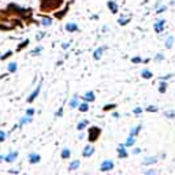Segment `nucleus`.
<instances>
[{
  "label": "nucleus",
  "mask_w": 175,
  "mask_h": 175,
  "mask_svg": "<svg viewBox=\"0 0 175 175\" xmlns=\"http://www.w3.org/2000/svg\"><path fill=\"white\" fill-rule=\"evenodd\" d=\"M33 11L31 8H22L17 4H8L6 10H0V30H12L15 27H22L23 23L31 22Z\"/></svg>",
  "instance_id": "f257e3e1"
},
{
  "label": "nucleus",
  "mask_w": 175,
  "mask_h": 175,
  "mask_svg": "<svg viewBox=\"0 0 175 175\" xmlns=\"http://www.w3.org/2000/svg\"><path fill=\"white\" fill-rule=\"evenodd\" d=\"M65 0H40V11L41 12H53L58 11L63 6Z\"/></svg>",
  "instance_id": "f03ea898"
},
{
  "label": "nucleus",
  "mask_w": 175,
  "mask_h": 175,
  "mask_svg": "<svg viewBox=\"0 0 175 175\" xmlns=\"http://www.w3.org/2000/svg\"><path fill=\"white\" fill-rule=\"evenodd\" d=\"M100 134H101V129H100V127H97V126L89 127V130H88V140H89V142H90V144L96 142L98 140V137H100Z\"/></svg>",
  "instance_id": "7ed1b4c3"
},
{
  "label": "nucleus",
  "mask_w": 175,
  "mask_h": 175,
  "mask_svg": "<svg viewBox=\"0 0 175 175\" xmlns=\"http://www.w3.org/2000/svg\"><path fill=\"white\" fill-rule=\"evenodd\" d=\"M114 168V161L112 160H104L103 163L100 165V170L103 171V173H106V171H110Z\"/></svg>",
  "instance_id": "20e7f679"
},
{
  "label": "nucleus",
  "mask_w": 175,
  "mask_h": 175,
  "mask_svg": "<svg viewBox=\"0 0 175 175\" xmlns=\"http://www.w3.org/2000/svg\"><path fill=\"white\" fill-rule=\"evenodd\" d=\"M164 26H165V21H164V19H159V21L153 25L156 33H161V31L164 30Z\"/></svg>",
  "instance_id": "39448f33"
},
{
  "label": "nucleus",
  "mask_w": 175,
  "mask_h": 175,
  "mask_svg": "<svg viewBox=\"0 0 175 175\" xmlns=\"http://www.w3.org/2000/svg\"><path fill=\"white\" fill-rule=\"evenodd\" d=\"M94 153V146L93 145H86L84 148V151H82V156L84 157H89V156H92Z\"/></svg>",
  "instance_id": "423d86ee"
},
{
  "label": "nucleus",
  "mask_w": 175,
  "mask_h": 175,
  "mask_svg": "<svg viewBox=\"0 0 175 175\" xmlns=\"http://www.w3.org/2000/svg\"><path fill=\"white\" fill-rule=\"evenodd\" d=\"M118 156H119L120 159H126L127 156H129V153H127L126 149H125V144H120L118 146Z\"/></svg>",
  "instance_id": "0eeeda50"
},
{
  "label": "nucleus",
  "mask_w": 175,
  "mask_h": 175,
  "mask_svg": "<svg viewBox=\"0 0 175 175\" xmlns=\"http://www.w3.org/2000/svg\"><path fill=\"white\" fill-rule=\"evenodd\" d=\"M40 89H41V84H39V86H37L36 89H34V92L30 94L29 97H27V103H33L34 100H36V97L39 96V93H40Z\"/></svg>",
  "instance_id": "6e6552de"
},
{
  "label": "nucleus",
  "mask_w": 175,
  "mask_h": 175,
  "mask_svg": "<svg viewBox=\"0 0 175 175\" xmlns=\"http://www.w3.org/2000/svg\"><path fill=\"white\" fill-rule=\"evenodd\" d=\"M107 7L110 8V11L112 12V14H118V11H119V8H118V4L114 0H110V2L107 3Z\"/></svg>",
  "instance_id": "1a4fd4ad"
},
{
  "label": "nucleus",
  "mask_w": 175,
  "mask_h": 175,
  "mask_svg": "<svg viewBox=\"0 0 175 175\" xmlns=\"http://www.w3.org/2000/svg\"><path fill=\"white\" fill-rule=\"evenodd\" d=\"M82 100L84 101H86V103H92V101H94L96 100V96H94V93L92 90H89L86 94H85L84 97H82Z\"/></svg>",
  "instance_id": "9d476101"
},
{
  "label": "nucleus",
  "mask_w": 175,
  "mask_h": 175,
  "mask_svg": "<svg viewBox=\"0 0 175 175\" xmlns=\"http://www.w3.org/2000/svg\"><path fill=\"white\" fill-rule=\"evenodd\" d=\"M66 30L70 31V33H74V31H78V25L74 23V22H70V23H66Z\"/></svg>",
  "instance_id": "9b49d317"
},
{
  "label": "nucleus",
  "mask_w": 175,
  "mask_h": 175,
  "mask_svg": "<svg viewBox=\"0 0 175 175\" xmlns=\"http://www.w3.org/2000/svg\"><path fill=\"white\" fill-rule=\"evenodd\" d=\"M104 51H106V47H100L98 49H96V51L93 52V59H94V60H98V59L101 58V56H103V52H104Z\"/></svg>",
  "instance_id": "f8f14e48"
},
{
  "label": "nucleus",
  "mask_w": 175,
  "mask_h": 175,
  "mask_svg": "<svg viewBox=\"0 0 175 175\" xmlns=\"http://www.w3.org/2000/svg\"><path fill=\"white\" fill-rule=\"evenodd\" d=\"M40 156L37 155V153H30L29 155V161H30V164H36V163H39L40 161Z\"/></svg>",
  "instance_id": "ddd939ff"
},
{
  "label": "nucleus",
  "mask_w": 175,
  "mask_h": 175,
  "mask_svg": "<svg viewBox=\"0 0 175 175\" xmlns=\"http://www.w3.org/2000/svg\"><path fill=\"white\" fill-rule=\"evenodd\" d=\"M17 157H18V153H17V152H11L10 155L6 156V157H3V159H4L6 161H8V163H11V161H14Z\"/></svg>",
  "instance_id": "4468645a"
},
{
  "label": "nucleus",
  "mask_w": 175,
  "mask_h": 175,
  "mask_svg": "<svg viewBox=\"0 0 175 175\" xmlns=\"http://www.w3.org/2000/svg\"><path fill=\"white\" fill-rule=\"evenodd\" d=\"M69 6H70V4H67V7H66L65 10H62V11H59V12H55V18H58V19H62V18L65 17L66 14H67V11H69Z\"/></svg>",
  "instance_id": "2eb2a0df"
},
{
  "label": "nucleus",
  "mask_w": 175,
  "mask_h": 175,
  "mask_svg": "<svg viewBox=\"0 0 175 175\" xmlns=\"http://www.w3.org/2000/svg\"><path fill=\"white\" fill-rule=\"evenodd\" d=\"M78 110L81 111V112H88V111H89V103L84 101V103L78 104Z\"/></svg>",
  "instance_id": "dca6fc26"
},
{
  "label": "nucleus",
  "mask_w": 175,
  "mask_h": 175,
  "mask_svg": "<svg viewBox=\"0 0 175 175\" xmlns=\"http://www.w3.org/2000/svg\"><path fill=\"white\" fill-rule=\"evenodd\" d=\"M141 127H142V125H138V126L133 127V129L130 130V135H131V137H137V135H138V133H140V130H141Z\"/></svg>",
  "instance_id": "f3484780"
},
{
  "label": "nucleus",
  "mask_w": 175,
  "mask_h": 175,
  "mask_svg": "<svg viewBox=\"0 0 175 175\" xmlns=\"http://www.w3.org/2000/svg\"><path fill=\"white\" fill-rule=\"evenodd\" d=\"M141 77L144 79H151L152 77H153V74H152L149 70H142V71H141Z\"/></svg>",
  "instance_id": "a211bd4d"
},
{
  "label": "nucleus",
  "mask_w": 175,
  "mask_h": 175,
  "mask_svg": "<svg viewBox=\"0 0 175 175\" xmlns=\"http://www.w3.org/2000/svg\"><path fill=\"white\" fill-rule=\"evenodd\" d=\"M134 142H135V137L129 135V138H127V140H126V142H125V148H129V146H133V145H134Z\"/></svg>",
  "instance_id": "6ab92c4d"
},
{
  "label": "nucleus",
  "mask_w": 175,
  "mask_h": 175,
  "mask_svg": "<svg viewBox=\"0 0 175 175\" xmlns=\"http://www.w3.org/2000/svg\"><path fill=\"white\" fill-rule=\"evenodd\" d=\"M51 23H52V18L43 17V19H41V25H43V26H51Z\"/></svg>",
  "instance_id": "aec40b11"
},
{
  "label": "nucleus",
  "mask_w": 175,
  "mask_h": 175,
  "mask_svg": "<svg viewBox=\"0 0 175 175\" xmlns=\"http://www.w3.org/2000/svg\"><path fill=\"white\" fill-rule=\"evenodd\" d=\"M165 90H167V82H165L164 79H161L160 85H159V92H160V93H165Z\"/></svg>",
  "instance_id": "412c9836"
},
{
  "label": "nucleus",
  "mask_w": 175,
  "mask_h": 175,
  "mask_svg": "<svg viewBox=\"0 0 175 175\" xmlns=\"http://www.w3.org/2000/svg\"><path fill=\"white\" fill-rule=\"evenodd\" d=\"M88 123H89V120H86V119L81 120V122H79L78 125H77V130H79V131H81V130H84L85 127L88 126Z\"/></svg>",
  "instance_id": "4be33fe9"
},
{
  "label": "nucleus",
  "mask_w": 175,
  "mask_h": 175,
  "mask_svg": "<svg viewBox=\"0 0 175 175\" xmlns=\"http://www.w3.org/2000/svg\"><path fill=\"white\" fill-rule=\"evenodd\" d=\"M78 97L77 96H74L71 98V100H70V108H77L78 107Z\"/></svg>",
  "instance_id": "5701e85b"
},
{
  "label": "nucleus",
  "mask_w": 175,
  "mask_h": 175,
  "mask_svg": "<svg viewBox=\"0 0 175 175\" xmlns=\"http://www.w3.org/2000/svg\"><path fill=\"white\" fill-rule=\"evenodd\" d=\"M173 44H174V37L170 36V37L167 39V41H165V48H167V49H171V48H173Z\"/></svg>",
  "instance_id": "b1692460"
},
{
  "label": "nucleus",
  "mask_w": 175,
  "mask_h": 175,
  "mask_svg": "<svg viewBox=\"0 0 175 175\" xmlns=\"http://www.w3.org/2000/svg\"><path fill=\"white\" fill-rule=\"evenodd\" d=\"M78 167H79V160H74V161H71V164L69 165V170L74 171V170H77Z\"/></svg>",
  "instance_id": "393cba45"
},
{
  "label": "nucleus",
  "mask_w": 175,
  "mask_h": 175,
  "mask_svg": "<svg viewBox=\"0 0 175 175\" xmlns=\"http://www.w3.org/2000/svg\"><path fill=\"white\" fill-rule=\"evenodd\" d=\"M70 155H71V151H70L69 148H66L62 151V159H69Z\"/></svg>",
  "instance_id": "a878e982"
},
{
  "label": "nucleus",
  "mask_w": 175,
  "mask_h": 175,
  "mask_svg": "<svg viewBox=\"0 0 175 175\" xmlns=\"http://www.w3.org/2000/svg\"><path fill=\"white\" fill-rule=\"evenodd\" d=\"M156 160H157V157H146L145 160H144V164H145V165L153 164V163H156Z\"/></svg>",
  "instance_id": "bb28decb"
},
{
  "label": "nucleus",
  "mask_w": 175,
  "mask_h": 175,
  "mask_svg": "<svg viewBox=\"0 0 175 175\" xmlns=\"http://www.w3.org/2000/svg\"><path fill=\"white\" fill-rule=\"evenodd\" d=\"M129 22H130V18H123L122 17V18H119V19H118V23L122 25V26H126Z\"/></svg>",
  "instance_id": "cd10ccee"
},
{
  "label": "nucleus",
  "mask_w": 175,
  "mask_h": 175,
  "mask_svg": "<svg viewBox=\"0 0 175 175\" xmlns=\"http://www.w3.org/2000/svg\"><path fill=\"white\" fill-rule=\"evenodd\" d=\"M17 69H18L17 63H10V65H8V71L10 73H15L17 71Z\"/></svg>",
  "instance_id": "c85d7f7f"
},
{
  "label": "nucleus",
  "mask_w": 175,
  "mask_h": 175,
  "mask_svg": "<svg viewBox=\"0 0 175 175\" xmlns=\"http://www.w3.org/2000/svg\"><path fill=\"white\" fill-rule=\"evenodd\" d=\"M27 45H29V40H25L23 43H22L21 45H19V47H18V48H17V51H18V52H19V51H22L23 48H26Z\"/></svg>",
  "instance_id": "c756f323"
},
{
  "label": "nucleus",
  "mask_w": 175,
  "mask_h": 175,
  "mask_svg": "<svg viewBox=\"0 0 175 175\" xmlns=\"http://www.w3.org/2000/svg\"><path fill=\"white\" fill-rule=\"evenodd\" d=\"M164 116L165 118H170V119H173V118H175V111H167V112H164Z\"/></svg>",
  "instance_id": "7c9ffc66"
},
{
  "label": "nucleus",
  "mask_w": 175,
  "mask_h": 175,
  "mask_svg": "<svg viewBox=\"0 0 175 175\" xmlns=\"http://www.w3.org/2000/svg\"><path fill=\"white\" fill-rule=\"evenodd\" d=\"M114 108H116V104H107V106H104L103 110L104 111H110V110H114Z\"/></svg>",
  "instance_id": "2f4dec72"
},
{
  "label": "nucleus",
  "mask_w": 175,
  "mask_h": 175,
  "mask_svg": "<svg viewBox=\"0 0 175 175\" xmlns=\"http://www.w3.org/2000/svg\"><path fill=\"white\" fill-rule=\"evenodd\" d=\"M145 111H148V112H156V111H157V107L156 106H149V107H146Z\"/></svg>",
  "instance_id": "473e14b6"
},
{
  "label": "nucleus",
  "mask_w": 175,
  "mask_h": 175,
  "mask_svg": "<svg viewBox=\"0 0 175 175\" xmlns=\"http://www.w3.org/2000/svg\"><path fill=\"white\" fill-rule=\"evenodd\" d=\"M29 122H31V118L30 116L22 118V119H21V125H25V123H29Z\"/></svg>",
  "instance_id": "72a5a7b5"
},
{
  "label": "nucleus",
  "mask_w": 175,
  "mask_h": 175,
  "mask_svg": "<svg viewBox=\"0 0 175 175\" xmlns=\"http://www.w3.org/2000/svg\"><path fill=\"white\" fill-rule=\"evenodd\" d=\"M131 63H142V58H140V56H137V58H133L131 59Z\"/></svg>",
  "instance_id": "f704fd0d"
},
{
  "label": "nucleus",
  "mask_w": 175,
  "mask_h": 175,
  "mask_svg": "<svg viewBox=\"0 0 175 175\" xmlns=\"http://www.w3.org/2000/svg\"><path fill=\"white\" fill-rule=\"evenodd\" d=\"M11 55H12V52H11V51H8V52H7V53H4V55H3L0 59H2V60H4V59H7V58H10Z\"/></svg>",
  "instance_id": "c9c22d12"
},
{
  "label": "nucleus",
  "mask_w": 175,
  "mask_h": 175,
  "mask_svg": "<svg viewBox=\"0 0 175 175\" xmlns=\"http://www.w3.org/2000/svg\"><path fill=\"white\" fill-rule=\"evenodd\" d=\"M133 112L135 114V115H140V114L142 112V108H140V107H137V108H134V111H133Z\"/></svg>",
  "instance_id": "e433bc0d"
},
{
  "label": "nucleus",
  "mask_w": 175,
  "mask_h": 175,
  "mask_svg": "<svg viewBox=\"0 0 175 175\" xmlns=\"http://www.w3.org/2000/svg\"><path fill=\"white\" fill-rule=\"evenodd\" d=\"M41 49H43V48H41V47H39V48H36L34 51H31V55H37V53H40Z\"/></svg>",
  "instance_id": "4c0bfd02"
},
{
  "label": "nucleus",
  "mask_w": 175,
  "mask_h": 175,
  "mask_svg": "<svg viewBox=\"0 0 175 175\" xmlns=\"http://www.w3.org/2000/svg\"><path fill=\"white\" fill-rule=\"evenodd\" d=\"M6 140V133L4 131H0V142H3Z\"/></svg>",
  "instance_id": "58836bf2"
},
{
  "label": "nucleus",
  "mask_w": 175,
  "mask_h": 175,
  "mask_svg": "<svg viewBox=\"0 0 175 175\" xmlns=\"http://www.w3.org/2000/svg\"><path fill=\"white\" fill-rule=\"evenodd\" d=\"M33 114H34V110H33V108H29V110L26 111V115H27V116H31Z\"/></svg>",
  "instance_id": "ea45409f"
},
{
  "label": "nucleus",
  "mask_w": 175,
  "mask_h": 175,
  "mask_svg": "<svg viewBox=\"0 0 175 175\" xmlns=\"http://www.w3.org/2000/svg\"><path fill=\"white\" fill-rule=\"evenodd\" d=\"M163 58H164V56L161 55V53H157V56H156V58H155V60H156V62H160V60L163 59Z\"/></svg>",
  "instance_id": "a19ab883"
},
{
  "label": "nucleus",
  "mask_w": 175,
  "mask_h": 175,
  "mask_svg": "<svg viewBox=\"0 0 175 175\" xmlns=\"http://www.w3.org/2000/svg\"><path fill=\"white\" fill-rule=\"evenodd\" d=\"M165 10H167V7H165V6H163V7H160V8L157 10V14H161V12L165 11Z\"/></svg>",
  "instance_id": "79ce46f5"
},
{
  "label": "nucleus",
  "mask_w": 175,
  "mask_h": 175,
  "mask_svg": "<svg viewBox=\"0 0 175 175\" xmlns=\"http://www.w3.org/2000/svg\"><path fill=\"white\" fill-rule=\"evenodd\" d=\"M43 37H44V33H40L39 36H37V40H41V39H43Z\"/></svg>",
  "instance_id": "37998d69"
},
{
  "label": "nucleus",
  "mask_w": 175,
  "mask_h": 175,
  "mask_svg": "<svg viewBox=\"0 0 175 175\" xmlns=\"http://www.w3.org/2000/svg\"><path fill=\"white\" fill-rule=\"evenodd\" d=\"M133 153H140V149H138V148H135L134 151H133Z\"/></svg>",
  "instance_id": "c03bdc74"
},
{
  "label": "nucleus",
  "mask_w": 175,
  "mask_h": 175,
  "mask_svg": "<svg viewBox=\"0 0 175 175\" xmlns=\"http://www.w3.org/2000/svg\"><path fill=\"white\" fill-rule=\"evenodd\" d=\"M155 173V170H149V171H146V174H153Z\"/></svg>",
  "instance_id": "a18cd8bd"
},
{
  "label": "nucleus",
  "mask_w": 175,
  "mask_h": 175,
  "mask_svg": "<svg viewBox=\"0 0 175 175\" xmlns=\"http://www.w3.org/2000/svg\"><path fill=\"white\" fill-rule=\"evenodd\" d=\"M3 160V156H0V161H2Z\"/></svg>",
  "instance_id": "49530a36"
}]
</instances>
